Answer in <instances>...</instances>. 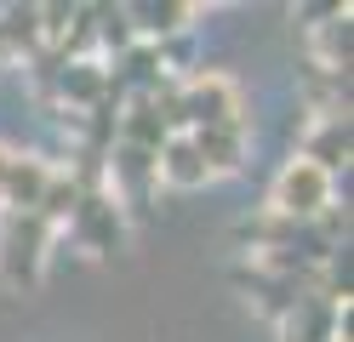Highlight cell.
Wrapping results in <instances>:
<instances>
[{
    "label": "cell",
    "mask_w": 354,
    "mask_h": 342,
    "mask_svg": "<svg viewBox=\"0 0 354 342\" xmlns=\"http://www.w3.org/2000/svg\"><path fill=\"white\" fill-rule=\"evenodd\" d=\"M46 245H52V222L35 211H6L0 222V280L6 285H35L46 268Z\"/></svg>",
    "instance_id": "cell-1"
},
{
    "label": "cell",
    "mask_w": 354,
    "mask_h": 342,
    "mask_svg": "<svg viewBox=\"0 0 354 342\" xmlns=\"http://www.w3.org/2000/svg\"><path fill=\"white\" fill-rule=\"evenodd\" d=\"M269 211L286 222H315L331 211V177L308 160H292L280 177H274V194H269Z\"/></svg>",
    "instance_id": "cell-2"
},
{
    "label": "cell",
    "mask_w": 354,
    "mask_h": 342,
    "mask_svg": "<svg viewBox=\"0 0 354 342\" xmlns=\"http://www.w3.org/2000/svg\"><path fill=\"white\" fill-rule=\"evenodd\" d=\"M206 126H246L240 120V91L223 75H194L177 91V131H206Z\"/></svg>",
    "instance_id": "cell-3"
},
{
    "label": "cell",
    "mask_w": 354,
    "mask_h": 342,
    "mask_svg": "<svg viewBox=\"0 0 354 342\" xmlns=\"http://www.w3.org/2000/svg\"><path fill=\"white\" fill-rule=\"evenodd\" d=\"M69 228L80 234V245L86 251H115L120 240H126V222H120V200L115 194H80V205H75V217H69Z\"/></svg>",
    "instance_id": "cell-4"
},
{
    "label": "cell",
    "mask_w": 354,
    "mask_h": 342,
    "mask_svg": "<svg viewBox=\"0 0 354 342\" xmlns=\"http://www.w3.org/2000/svg\"><path fill=\"white\" fill-rule=\"evenodd\" d=\"M280 342H337V303L303 291L297 303L280 314Z\"/></svg>",
    "instance_id": "cell-5"
},
{
    "label": "cell",
    "mask_w": 354,
    "mask_h": 342,
    "mask_svg": "<svg viewBox=\"0 0 354 342\" xmlns=\"http://www.w3.org/2000/svg\"><path fill=\"white\" fill-rule=\"evenodd\" d=\"M297 160L320 166L326 177L337 171V166H348V114H320V126L303 137V154Z\"/></svg>",
    "instance_id": "cell-6"
},
{
    "label": "cell",
    "mask_w": 354,
    "mask_h": 342,
    "mask_svg": "<svg viewBox=\"0 0 354 342\" xmlns=\"http://www.w3.org/2000/svg\"><path fill=\"white\" fill-rule=\"evenodd\" d=\"M149 182H160L154 177V154L143 149H115V160H109V189H120L131 211H143V200H149Z\"/></svg>",
    "instance_id": "cell-7"
},
{
    "label": "cell",
    "mask_w": 354,
    "mask_h": 342,
    "mask_svg": "<svg viewBox=\"0 0 354 342\" xmlns=\"http://www.w3.org/2000/svg\"><path fill=\"white\" fill-rule=\"evenodd\" d=\"M189 143L206 160V177L240 171V160H246V126H206V131H189Z\"/></svg>",
    "instance_id": "cell-8"
},
{
    "label": "cell",
    "mask_w": 354,
    "mask_h": 342,
    "mask_svg": "<svg viewBox=\"0 0 354 342\" xmlns=\"http://www.w3.org/2000/svg\"><path fill=\"white\" fill-rule=\"evenodd\" d=\"M154 177H160V182H171V189H201V182H206V160L194 154L189 131L166 137V149L154 154Z\"/></svg>",
    "instance_id": "cell-9"
},
{
    "label": "cell",
    "mask_w": 354,
    "mask_h": 342,
    "mask_svg": "<svg viewBox=\"0 0 354 342\" xmlns=\"http://www.w3.org/2000/svg\"><path fill=\"white\" fill-rule=\"evenodd\" d=\"M52 182V166L35 154H17L12 160V177H6V211H40V194Z\"/></svg>",
    "instance_id": "cell-10"
},
{
    "label": "cell",
    "mask_w": 354,
    "mask_h": 342,
    "mask_svg": "<svg viewBox=\"0 0 354 342\" xmlns=\"http://www.w3.org/2000/svg\"><path fill=\"white\" fill-rule=\"evenodd\" d=\"M40 46V6H0V63Z\"/></svg>",
    "instance_id": "cell-11"
},
{
    "label": "cell",
    "mask_w": 354,
    "mask_h": 342,
    "mask_svg": "<svg viewBox=\"0 0 354 342\" xmlns=\"http://www.w3.org/2000/svg\"><path fill=\"white\" fill-rule=\"evenodd\" d=\"M92 17H97L103 46H115V52H126V46L138 40V35H131V23H126V12H92Z\"/></svg>",
    "instance_id": "cell-12"
},
{
    "label": "cell",
    "mask_w": 354,
    "mask_h": 342,
    "mask_svg": "<svg viewBox=\"0 0 354 342\" xmlns=\"http://www.w3.org/2000/svg\"><path fill=\"white\" fill-rule=\"evenodd\" d=\"M12 160H17V149H6V143H0V205H6V177H12Z\"/></svg>",
    "instance_id": "cell-13"
},
{
    "label": "cell",
    "mask_w": 354,
    "mask_h": 342,
    "mask_svg": "<svg viewBox=\"0 0 354 342\" xmlns=\"http://www.w3.org/2000/svg\"><path fill=\"white\" fill-rule=\"evenodd\" d=\"M337 342H348V336H337Z\"/></svg>",
    "instance_id": "cell-14"
}]
</instances>
